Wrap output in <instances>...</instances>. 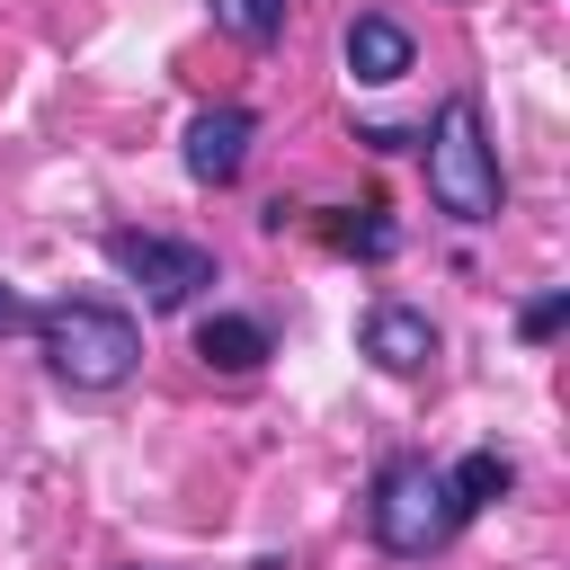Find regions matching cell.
I'll use <instances>...</instances> for the list:
<instances>
[{
  "instance_id": "8",
  "label": "cell",
  "mask_w": 570,
  "mask_h": 570,
  "mask_svg": "<svg viewBox=\"0 0 570 570\" xmlns=\"http://www.w3.org/2000/svg\"><path fill=\"white\" fill-rule=\"evenodd\" d=\"M196 356H205V374H258L276 347H267V330L249 312H205L196 321Z\"/></svg>"
},
{
  "instance_id": "2",
  "label": "cell",
  "mask_w": 570,
  "mask_h": 570,
  "mask_svg": "<svg viewBox=\"0 0 570 570\" xmlns=\"http://www.w3.org/2000/svg\"><path fill=\"white\" fill-rule=\"evenodd\" d=\"M36 338H45V365H53L71 392H116V383L134 374V356H142V330H134V312H116V303H89V294H71V303H45V312H36Z\"/></svg>"
},
{
  "instance_id": "3",
  "label": "cell",
  "mask_w": 570,
  "mask_h": 570,
  "mask_svg": "<svg viewBox=\"0 0 570 570\" xmlns=\"http://www.w3.org/2000/svg\"><path fill=\"white\" fill-rule=\"evenodd\" d=\"M365 525H374V543H383L392 561H428L436 543H454L463 508H454V490H445V463L392 454V463L374 472V490H365Z\"/></svg>"
},
{
  "instance_id": "1",
  "label": "cell",
  "mask_w": 570,
  "mask_h": 570,
  "mask_svg": "<svg viewBox=\"0 0 570 570\" xmlns=\"http://www.w3.org/2000/svg\"><path fill=\"white\" fill-rule=\"evenodd\" d=\"M419 142H428V205L454 223H499L508 178H499V142L481 134V98H445Z\"/></svg>"
},
{
  "instance_id": "9",
  "label": "cell",
  "mask_w": 570,
  "mask_h": 570,
  "mask_svg": "<svg viewBox=\"0 0 570 570\" xmlns=\"http://www.w3.org/2000/svg\"><path fill=\"white\" fill-rule=\"evenodd\" d=\"M445 490H454V508H463V517H481L490 499H508V490H517V463H508L499 445H472L463 463H445Z\"/></svg>"
},
{
  "instance_id": "11",
  "label": "cell",
  "mask_w": 570,
  "mask_h": 570,
  "mask_svg": "<svg viewBox=\"0 0 570 570\" xmlns=\"http://www.w3.org/2000/svg\"><path fill=\"white\" fill-rule=\"evenodd\" d=\"M214 27L240 36V45H267L285 27V0H214Z\"/></svg>"
},
{
  "instance_id": "4",
  "label": "cell",
  "mask_w": 570,
  "mask_h": 570,
  "mask_svg": "<svg viewBox=\"0 0 570 570\" xmlns=\"http://www.w3.org/2000/svg\"><path fill=\"white\" fill-rule=\"evenodd\" d=\"M107 267L125 276V285H142V303L151 312H187L205 285H214V249H196V240H169V232H107Z\"/></svg>"
},
{
  "instance_id": "13",
  "label": "cell",
  "mask_w": 570,
  "mask_h": 570,
  "mask_svg": "<svg viewBox=\"0 0 570 570\" xmlns=\"http://www.w3.org/2000/svg\"><path fill=\"white\" fill-rule=\"evenodd\" d=\"M18 330H36V303L18 285H0V338H18Z\"/></svg>"
},
{
  "instance_id": "12",
  "label": "cell",
  "mask_w": 570,
  "mask_h": 570,
  "mask_svg": "<svg viewBox=\"0 0 570 570\" xmlns=\"http://www.w3.org/2000/svg\"><path fill=\"white\" fill-rule=\"evenodd\" d=\"M561 321H570V285H552V294H534V303H525V312H517V330H525V338H534V347H543V338H552V330H561Z\"/></svg>"
},
{
  "instance_id": "10",
  "label": "cell",
  "mask_w": 570,
  "mask_h": 570,
  "mask_svg": "<svg viewBox=\"0 0 570 570\" xmlns=\"http://www.w3.org/2000/svg\"><path fill=\"white\" fill-rule=\"evenodd\" d=\"M321 232H330V249H356V258H392L401 249V232L383 223V205H338V214H321Z\"/></svg>"
},
{
  "instance_id": "5",
  "label": "cell",
  "mask_w": 570,
  "mask_h": 570,
  "mask_svg": "<svg viewBox=\"0 0 570 570\" xmlns=\"http://www.w3.org/2000/svg\"><path fill=\"white\" fill-rule=\"evenodd\" d=\"M249 142H258V116L223 98V107H196V125H187V151H178V160H187V178H196V187H232V178H240V160H249Z\"/></svg>"
},
{
  "instance_id": "7",
  "label": "cell",
  "mask_w": 570,
  "mask_h": 570,
  "mask_svg": "<svg viewBox=\"0 0 570 570\" xmlns=\"http://www.w3.org/2000/svg\"><path fill=\"white\" fill-rule=\"evenodd\" d=\"M356 347H365L383 374H419V365L436 356V321H428V312H410V303H374V312H365V330H356Z\"/></svg>"
},
{
  "instance_id": "6",
  "label": "cell",
  "mask_w": 570,
  "mask_h": 570,
  "mask_svg": "<svg viewBox=\"0 0 570 570\" xmlns=\"http://www.w3.org/2000/svg\"><path fill=\"white\" fill-rule=\"evenodd\" d=\"M338 62H347V80H365V89H392V80L419 62V45H410V27H401V18L365 9V18H347V36H338Z\"/></svg>"
}]
</instances>
